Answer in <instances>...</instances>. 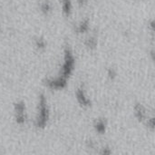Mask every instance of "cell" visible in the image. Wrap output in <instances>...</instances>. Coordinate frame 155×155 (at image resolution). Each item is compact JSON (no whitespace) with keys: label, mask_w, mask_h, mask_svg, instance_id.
Wrapping results in <instances>:
<instances>
[{"label":"cell","mask_w":155,"mask_h":155,"mask_svg":"<svg viewBox=\"0 0 155 155\" xmlns=\"http://www.w3.org/2000/svg\"><path fill=\"white\" fill-rule=\"evenodd\" d=\"M71 9V4L69 0H64V11L66 14H69Z\"/></svg>","instance_id":"obj_6"},{"label":"cell","mask_w":155,"mask_h":155,"mask_svg":"<svg viewBox=\"0 0 155 155\" xmlns=\"http://www.w3.org/2000/svg\"><path fill=\"white\" fill-rule=\"evenodd\" d=\"M76 96H77V100L79 101V103H81L82 105H85V106L89 105V103H90L89 99H88L87 97H85V93H84V91L82 89H79L76 92Z\"/></svg>","instance_id":"obj_3"},{"label":"cell","mask_w":155,"mask_h":155,"mask_svg":"<svg viewBox=\"0 0 155 155\" xmlns=\"http://www.w3.org/2000/svg\"><path fill=\"white\" fill-rule=\"evenodd\" d=\"M74 56H73L72 53L70 52V50H66L65 51V58H64V64L63 66V70H62V77L65 78L67 76L70 75V74L72 73L73 69H74Z\"/></svg>","instance_id":"obj_2"},{"label":"cell","mask_w":155,"mask_h":155,"mask_svg":"<svg viewBox=\"0 0 155 155\" xmlns=\"http://www.w3.org/2000/svg\"><path fill=\"white\" fill-rule=\"evenodd\" d=\"M95 129L98 133H103L105 131V123L103 120H99L98 122L95 124Z\"/></svg>","instance_id":"obj_5"},{"label":"cell","mask_w":155,"mask_h":155,"mask_svg":"<svg viewBox=\"0 0 155 155\" xmlns=\"http://www.w3.org/2000/svg\"><path fill=\"white\" fill-rule=\"evenodd\" d=\"M42 10L45 11V12H48L50 10V5H49L48 3H45L43 5H42Z\"/></svg>","instance_id":"obj_10"},{"label":"cell","mask_w":155,"mask_h":155,"mask_svg":"<svg viewBox=\"0 0 155 155\" xmlns=\"http://www.w3.org/2000/svg\"><path fill=\"white\" fill-rule=\"evenodd\" d=\"M114 75H115V73H114V70L109 71V76H110V77H114Z\"/></svg>","instance_id":"obj_11"},{"label":"cell","mask_w":155,"mask_h":155,"mask_svg":"<svg viewBox=\"0 0 155 155\" xmlns=\"http://www.w3.org/2000/svg\"><path fill=\"white\" fill-rule=\"evenodd\" d=\"M88 27V25L87 23H84V24H82L81 26H79V32H81V33H83V32H85L86 29H87Z\"/></svg>","instance_id":"obj_9"},{"label":"cell","mask_w":155,"mask_h":155,"mask_svg":"<svg viewBox=\"0 0 155 155\" xmlns=\"http://www.w3.org/2000/svg\"><path fill=\"white\" fill-rule=\"evenodd\" d=\"M85 44L89 47H94L96 45V40L93 39V38H91V39H88Z\"/></svg>","instance_id":"obj_7"},{"label":"cell","mask_w":155,"mask_h":155,"mask_svg":"<svg viewBox=\"0 0 155 155\" xmlns=\"http://www.w3.org/2000/svg\"><path fill=\"white\" fill-rule=\"evenodd\" d=\"M135 115L139 120H142L145 117V111L141 104H137L135 106Z\"/></svg>","instance_id":"obj_4"},{"label":"cell","mask_w":155,"mask_h":155,"mask_svg":"<svg viewBox=\"0 0 155 155\" xmlns=\"http://www.w3.org/2000/svg\"><path fill=\"white\" fill-rule=\"evenodd\" d=\"M36 45H37L38 48H44L45 46V42L44 39H38L36 42Z\"/></svg>","instance_id":"obj_8"},{"label":"cell","mask_w":155,"mask_h":155,"mask_svg":"<svg viewBox=\"0 0 155 155\" xmlns=\"http://www.w3.org/2000/svg\"><path fill=\"white\" fill-rule=\"evenodd\" d=\"M39 111H40L39 115H38V118H37V126L38 127H44L47 122V118H48L46 100H45L44 95H42L41 98H40Z\"/></svg>","instance_id":"obj_1"}]
</instances>
